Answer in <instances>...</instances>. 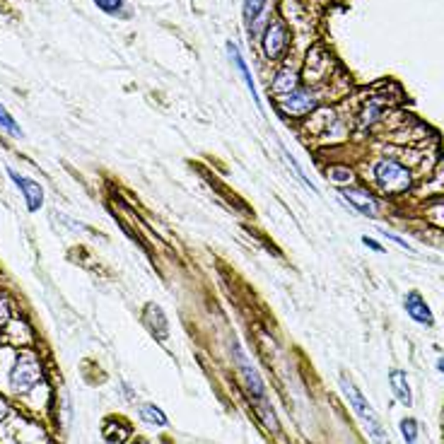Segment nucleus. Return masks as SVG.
<instances>
[{
  "label": "nucleus",
  "instance_id": "17",
  "mask_svg": "<svg viewBox=\"0 0 444 444\" xmlns=\"http://www.w3.org/2000/svg\"><path fill=\"white\" fill-rule=\"evenodd\" d=\"M0 131H5L8 135H13V138H22V128L18 126V121H15L13 116H10V111L5 109L3 104H0Z\"/></svg>",
  "mask_w": 444,
  "mask_h": 444
},
{
  "label": "nucleus",
  "instance_id": "4",
  "mask_svg": "<svg viewBox=\"0 0 444 444\" xmlns=\"http://www.w3.org/2000/svg\"><path fill=\"white\" fill-rule=\"evenodd\" d=\"M39 382H41L39 357L29 353V350H25V353L15 357V365L13 370H10V379H8V389L13 394H29Z\"/></svg>",
  "mask_w": 444,
  "mask_h": 444
},
{
  "label": "nucleus",
  "instance_id": "25",
  "mask_svg": "<svg viewBox=\"0 0 444 444\" xmlns=\"http://www.w3.org/2000/svg\"><path fill=\"white\" fill-rule=\"evenodd\" d=\"M5 418H8V403H5V401L0 398V422H3Z\"/></svg>",
  "mask_w": 444,
  "mask_h": 444
},
{
  "label": "nucleus",
  "instance_id": "9",
  "mask_svg": "<svg viewBox=\"0 0 444 444\" xmlns=\"http://www.w3.org/2000/svg\"><path fill=\"white\" fill-rule=\"evenodd\" d=\"M403 307H405V314H408L413 321H418L422 324V326H432V312H430V307H427V302L422 300V295L420 292H408L405 295V302H403Z\"/></svg>",
  "mask_w": 444,
  "mask_h": 444
},
{
  "label": "nucleus",
  "instance_id": "18",
  "mask_svg": "<svg viewBox=\"0 0 444 444\" xmlns=\"http://www.w3.org/2000/svg\"><path fill=\"white\" fill-rule=\"evenodd\" d=\"M398 427L405 444H415V440H418V422H415V418H403Z\"/></svg>",
  "mask_w": 444,
  "mask_h": 444
},
{
  "label": "nucleus",
  "instance_id": "21",
  "mask_svg": "<svg viewBox=\"0 0 444 444\" xmlns=\"http://www.w3.org/2000/svg\"><path fill=\"white\" fill-rule=\"evenodd\" d=\"M285 157H288V162H290L292 172H295V174L302 179V183H305V186H307V188H310V191H317V188H314V183L310 181V176H307V174H305V169H302V167H300V165H297V160H295V157H292V155L288 153V150H285Z\"/></svg>",
  "mask_w": 444,
  "mask_h": 444
},
{
  "label": "nucleus",
  "instance_id": "20",
  "mask_svg": "<svg viewBox=\"0 0 444 444\" xmlns=\"http://www.w3.org/2000/svg\"><path fill=\"white\" fill-rule=\"evenodd\" d=\"M95 3H97V8L104 10L106 15H121L126 0H95Z\"/></svg>",
  "mask_w": 444,
  "mask_h": 444
},
{
  "label": "nucleus",
  "instance_id": "6",
  "mask_svg": "<svg viewBox=\"0 0 444 444\" xmlns=\"http://www.w3.org/2000/svg\"><path fill=\"white\" fill-rule=\"evenodd\" d=\"M290 46V34H288V27L283 22H270L266 27V32H263V53H266V58L270 61H278L280 56H285V51H288Z\"/></svg>",
  "mask_w": 444,
  "mask_h": 444
},
{
  "label": "nucleus",
  "instance_id": "16",
  "mask_svg": "<svg viewBox=\"0 0 444 444\" xmlns=\"http://www.w3.org/2000/svg\"><path fill=\"white\" fill-rule=\"evenodd\" d=\"M140 418H143L145 422H150V425H155V427H167V425H169L167 415L153 403H145L143 408H140Z\"/></svg>",
  "mask_w": 444,
  "mask_h": 444
},
{
  "label": "nucleus",
  "instance_id": "8",
  "mask_svg": "<svg viewBox=\"0 0 444 444\" xmlns=\"http://www.w3.org/2000/svg\"><path fill=\"white\" fill-rule=\"evenodd\" d=\"M8 176L15 181V186L20 188V193H22L25 203H27V210H32V213H36V210L44 205V188L39 186V183L34 181V179L20 174L18 169H10L8 167Z\"/></svg>",
  "mask_w": 444,
  "mask_h": 444
},
{
  "label": "nucleus",
  "instance_id": "14",
  "mask_svg": "<svg viewBox=\"0 0 444 444\" xmlns=\"http://www.w3.org/2000/svg\"><path fill=\"white\" fill-rule=\"evenodd\" d=\"M266 5L268 0H244V22L251 34H256V25L266 13Z\"/></svg>",
  "mask_w": 444,
  "mask_h": 444
},
{
  "label": "nucleus",
  "instance_id": "26",
  "mask_svg": "<svg viewBox=\"0 0 444 444\" xmlns=\"http://www.w3.org/2000/svg\"><path fill=\"white\" fill-rule=\"evenodd\" d=\"M437 370H440L442 375H444V357H440V362H437Z\"/></svg>",
  "mask_w": 444,
  "mask_h": 444
},
{
  "label": "nucleus",
  "instance_id": "22",
  "mask_svg": "<svg viewBox=\"0 0 444 444\" xmlns=\"http://www.w3.org/2000/svg\"><path fill=\"white\" fill-rule=\"evenodd\" d=\"M10 317H13V305H10V297L0 292V324L10 321Z\"/></svg>",
  "mask_w": 444,
  "mask_h": 444
},
{
  "label": "nucleus",
  "instance_id": "24",
  "mask_svg": "<svg viewBox=\"0 0 444 444\" xmlns=\"http://www.w3.org/2000/svg\"><path fill=\"white\" fill-rule=\"evenodd\" d=\"M362 242H365V247H370V249H375V251L384 254V247L379 244V242H375V240H372V237H362Z\"/></svg>",
  "mask_w": 444,
  "mask_h": 444
},
{
  "label": "nucleus",
  "instance_id": "15",
  "mask_svg": "<svg viewBox=\"0 0 444 444\" xmlns=\"http://www.w3.org/2000/svg\"><path fill=\"white\" fill-rule=\"evenodd\" d=\"M382 113H384V106L382 104H375V102L365 104V106H362V111H360V126L362 128L377 126V121L382 118Z\"/></svg>",
  "mask_w": 444,
  "mask_h": 444
},
{
  "label": "nucleus",
  "instance_id": "5",
  "mask_svg": "<svg viewBox=\"0 0 444 444\" xmlns=\"http://www.w3.org/2000/svg\"><path fill=\"white\" fill-rule=\"evenodd\" d=\"M278 109L290 118H302L317 109V95L310 88H297L295 92H290V95H285L280 99Z\"/></svg>",
  "mask_w": 444,
  "mask_h": 444
},
{
  "label": "nucleus",
  "instance_id": "2",
  "mask_svg": "<svg viewBox=\"0 0 444 444\" xmlns=\"http://www.w3.org/2000/svg\"><path fill=\"white\" fill-rule=\"evenodd\" d=\"M340 391H343L345 401L350 403V408L355 410L357 420L362 422V427L367 430V435H370L372 444H391L389 442V435L387 430H384L382 420L377 418L375 408L370 405V401L362 396V391L355 387L353 382H350L348 375H340Z\"/></svg>",
  "mask_w": 444,
  "mask_h": 444
},
{
  "label": "nucleus",
  "instance_id": "12",
  "mask_svg": "<svg viewBox=\"0 0 444 444\" xmlns=\"http://www.w3.org/2000/svg\"><path fill=\"white\" fill-rule=\"evenodd\" d=\"M297 88H300V73H297L295 68L285 66L275 73V78H273V92L275 95L285 97V95H290V92H295Z\"/></svg>",
  "mask_w": 444,
  "mask_h": 444
},
{
  "label": "nucleus",
  "instance_id": "10",
  "mask_svg": "<svg viewBox=\"0 0 444 444\" xmlns=\"http://www.w3.org/2000/svg\"><path fill=\"white\" fill-rule=\"evenodd\" d=\"M143 319H145V326L150 328V333H153L157 340H167V317L165 312H162V307L148 305L143 312Z\"/></svg>",
  "mask_w": 444,
  "mask_h": 444
},
{
  "label": "nucleus",
  "instance_id": "19",
  "mask_svg": "<svg viewBox=\"0 0 444 444\" xmlns=\"http://www.w3.org/2000/svg\"><path fill=\"white\" fill-rule=\"evenodd\" d=\"M328 179H331V181H335V183H350L355 179V174H353V169H345V167H331V169H328Z\"/></svg>",
  "mask_w": 444,
  "mask_h": 444
},
{
  "label": "nucleus",
  "instance_id": "13",
  "mask_svg": "<svg viewBox=\"0 0 444 444\" xmlns=\"http://www.w3.org/2000/svg\"><path fill=\"white\" fill-rule=\"evenodd\" d=\"M389 382H391V391L394 396H396L403 405H410L413 403V394H410V384H408V377H405L403 370H391V375H389Z\"/></svg>",
  "mask_w": 444,
  "mask_h": 444
},
{
  "label": "nucleus",
  "instance_id": "7",
  "mask_svg": "<svg viewBox=\"0 0 444 444\" xmlns=\"http://www.w3.org/2000/svg\"><path fill=\"white\" fill-rule=\"evenodd\" d=\"M340 196H343V200L355 210L357 215H365V218H377L379 215V200L372 196L370 191H365V188L345 186V188H340Z\"/></svg>",
  "mask_w": 444,
  "mask_h": 444
},
{
  "label": "nucleus",
  "instance_id": "23",
  "mask_svg": "<svg viewBox=\"0 0 444 444\" xmlns=\"http://www.w3.org/2000/svg\"><path fill=\"white\" fill-rule=\"evenodd\" d=\"M382 235H384V237H389V240H394V242H396V244H398V247H403V249H405V251H410V249H413V247H410V244H408V242H405V240H403V237H396V235H394V232H387V230H384V232H382Z\"/></svg>",
  "mask_w": 444,
  "mask_h": 444
},
{
  "label": "nucleus",
  "instance_id": "3",
  "mask_svg": "<svg viewBox=\"0 0 444 444\" xmlns=\"http://www.w3.org/2000/svg\"><path fill=\"white\" fill-rule=\"evenodd\" d=\"M372 176H375L377 186L384 193H405L413 186V172L394 157L377 160L375 167H372Z\"/></svg>",
  "mask_w": 444,
  "mask_h": 444
},
{
  "label": "nucleus",
  "instance_id": "1",
  "mask_svg": "<svg viewBox=\"0 0 444 444\" xmlns=\"http://www.w3.org/2000/svg\"><path fill=\"white\" fill-rule=\"evenodd\" d=\"M235 357H237V367H240V375H242V384H244V391L249 401H251L254 410L258 413V418L263 420V425L268 427L273 435H278V418H275V410L268 401L266 387H263V379L258 375V370L251 365V360L247 357L244 350L240 348V343H235Z\"/></svg>",
  "mask_w": 444,
  "mask_h": 444
},
{
  "label": "nucleus",
  "instance_id": "11",
  "mask_svg": "<svg viewBox=\"0 0 444 444\" xmlns=\"http://www.w3.org/2000/svg\"><path fill=\"white\" fill-rule=\"evenodd\" d=\"M227 53H230V58H232V63L237 66V70H240V75L244 78V83H247V88H249V95L254 97V102L256 104H261V99H258V90H256V83H254V75H251V70H249L247 66V61L242 58V53H240V48H237L235 44H227Z\"/></svg>",
  "mask_w": 444,
  "mask_h": 444
}]
</instances>
